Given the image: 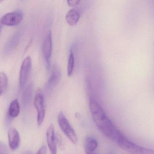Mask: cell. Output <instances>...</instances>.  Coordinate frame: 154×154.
Returning <instances> with one entry per match:
<instances>
[{"mask_svg":"<svg viewBox=\"0 0 154 154\" xmlns=\"http://www.w3.org/2000/svg\"><path fill=\"white\" fill-rule=\"evenodd\" d=\"M90 110L98 129L107 137L111 139L118 128L106 115L100 104L93 98L89 99Z\"/></svg>","mask_w":154,"mask_h":154,"instance_id":"cell-1","label":"cell"},{"mask_svg":"<svg viewBox=\"0 0 154 154\" xmlns=\"http://www.w3.org/2000/svg\"><path fill=\"white\" fill-rule=\"evenodd\" d=\"M58 122L61 131L65 135L73 144H76L78 142L76 134L63 112L59 114Z\"/></svg>","mask_w":154,"mask_h":154,"instance_id":"cell-2","label":"cell"},{"mask_svg":"<svg viewBox=\"0 0 154 154\" xmlns=\"http://www.w3.org/2000/svg\"><path fill=\"white\" fill-rule=\"evenodd\" d=\"M52 34L51 31H49L43 40L42 45V55L47 69L48 70H49L51 67V58L52 55Z\"/></svg>","mask_w":154,"mask_h":154,"instance_id":"cell-3","label":"cell"},{"mask_svg":"<svg viewBox=\"0 0 154 154\" xmlns=\"http://www.w3.org/2000/svg\"><path fill=\"white\" fill-rule=\"evenodd\" d=\"M34 105L37 112V122L39 126L42 124L45 118V111L44 97L40 91H37L34 99Z\"/></svg>","mask_w":154,"mask_h":154,"instance_id":"cell-4","label":"cell"},{"mask_svg":"<svg viewBox=\"0 0 154 154\" xmlns=\"http://www.w3.org/2000/svg\"><path fill=\"white\" fill-rule=\"evenodd\" d=\"M23 18V14L20 11L6 14L1 20V24L8 26H15L20 23Z\"/></svg>","mask_w":154,"mask_h":154,"instance_id":"cell-5","label":"cell"},{"mask_svg":"<svg viewBox=\"0 0 154 154\" xmlns=\"http://www.w3.org/2000/svg\"><path fill=\"white\" fill-rule=\"evenodd\" d=\"M32 59L30 56L26 57L23 61L20 73V84L21 87L26 85L30 74L32 68Z\"/></svg>","mask_w":154,"mask_h":154,"instance_id":"cell-6","label":"cell"},{"mask_svg":"<svg viewBox=\"0 0 154 154\" xmlns=\"http://www.w3.org/2000/svg\"><path fill=\"white\" fill-rule=\"evenodd\" d=\"M47 141L51 154H57V139L55 134L54 125L51 124L48 127L47 131Z\"/></svg>","mask_w":154,"mask_h":154,"instance_id":"cell-7","label":"cell"},{"mask_svg":"<svg viewBox=\"0 0 154 154\" xmlns=\"http://www.w3.org/2000/svg\"><path fill=\"white\" fill-rule=\"evenodd\" d=\"M61 77V71L59 67L57 65H54L52 67L51 74L47 83V89L51 90L55 87L58 84Z\"/></svg>","mask_w":154,"mask_h":154,"instance_id":"cell-8","label":"cell"},{"mask_svg":"<svg viewBox=\"0 0 154 154\" xmlns=\"http://www.w3.org/2000/svg\"><path fill=\"white\" fill-rule=\"evenodd\" d=\"M9 146L12 150H16L20 143V137L18 131L14 127H11L8 132Z\"/></svg>","mask_w":154,"mask_h":154,"instance_id":"cell-9","label":"cell"},{"mask_svg":"<svg viewBox=\"0 0 154 154\" xmlns=\"http://www.w3.org/2000/svg\"><path fill=\"white\" fill-rule=\"evenodd\" d=\"M80 12L75 8L70 9L66 15V20L69 25L73 26L76 25L80 18Z\"/></svg>","mask_w":154,"mask_h":154,"instance_id":"cell-10","label":"cell"},{"mask_svg":"<svg viewBox=\"0 0 154 154\" xmlns=\"http://www.w3.org/2000/svg\"><path fill=\"white\" fill-rule=\"evenodd\" d=\"M98 143L97 139L93 137H88L84 144L85 152L93 153L97 147Z\"/></svg>","mask_w":154,"mask_h":154,"instance_id":"cell-11","label":"cell"},{"mask_svg":"<svg viewBox=\"0 0 154 154\" xmlns=\"http://www.w3.org/2000/svg\"><path fill=\"white\" fill-rule=\"evenodd\" d=\"M20 111V105L18 99H15L12 101L9 108V115L11 117L16 118L19 115Z\"/></svg>","mask_w":154,"mask_h":154,"instance_id":"cell-12","label":"cell"},{"mask_svg":"<svg viewBox=\"0 0 154 154\" xmlns=\"http://www.w3.org/2000/svg\"><path fill=\"white\" fill-rule=\"evenodd\" d=\"M33 91V86L32 84H30L23 91L22 96L23 104L24 105H28L29 103L32 96Z\"/></svg>","mask_w":154,"mask_h":154,"instance_id":"cell-13","label":"cell"},{"mask_svg":"<svg viewBox=\"0 0 154 154\" xmlns=\"http://www.w3.org/2000/svg\"><path fill=\"white\" fill-rule=\"evenodd\" d=\"M20 39V34L16 33L14 36L12 37L8 43L6 44V46L5 48V52L6 53H9L13 50L14 47H16L18 44V42Z\"/></svg>","mask_w":154,"mask_h":154,"instance_id":"cell-14","label":"cell"},{"mask_svg":"<svg viewBox=\"0 0 154 154\" xmlns=\"http://www.w3.org/2000/svg\"><path fill=\"white\" fill-rule=\"evenodd\" d=\"M129 153L131 154H154V150L135 144Z\"/></svg>","mask_w":154,"mask_h":154,"instance_id":"cell-15","label":"cell"},{"mask_svg":"<svg viewBox=\"0 0 154 154\" xmlns=\"http://www.w3.org/2000/svg\"><path fill=\"white\" fill-rule=\"evenodd\" d=\"M75 56L72 49H70L69 56L67 65V75L68 77L72 76L75 67Z\"/></svg>","mask_w":154,"mask_h":154,"instance_id":"cell-16","label":"cell"},{"mask_svg":"<svg viewBox=\"0 0 154 154\" xmlns=\"http://www.w3.org/2000/svg\"><path fill=\"white\" fill-rule=\"evenodd\" d=\"M8 85V78L5 73L0 72V96L4 92Z\"/></svg>","mask_w":154,"mask_h":154,"instance_id":"cell-17","label":"cell"},{"mask_svg":"<svg viewBox=\"0 0 154 154\" xmlns=\"http://www.w3.org/2000/svg\"><path fill=\"white\" fill-rule=\"evenodd\" d=\"M0 154H9L7 146L2 142H0Z\"/></svg>","mask_w":154,"mask_h":154,"instance_id":"cell-18","label":"cell"},{"mask_svg":"<svg viewBox=\"0 0 154 154\" xmlns=\"http://www.w3.org/2000/svg\"><path fill=\"white\" fill-rule=\"evenodd\" d=\"M80 1L79 0H68L67 1L68 5L69 6H75L79 4Z\"/></svg>","mask_w":154,"mask_h":154,"instance_id":"cell-19","label":"cell"},{"mask_svg":"<svg viewBox=\"0 0 154 154\" xmlns=\"http://www.w3.org/2000/svg\"><path fill=\"white\" fill-rule=\"evenodd\" d=\"M47 151V147L45 146H43L39 149L37 154H46Z\"/></svg>","mask_w":154,"mask_h":154,"instance_id":"cell-20","label":"cell"},{"mask_svg":"<svg viewBox=\"0 0 154 154\" xmlns=\"http://www.w3.org/2000/svg\"><path fill=\"white\" fill-rule=\"evenodd\" d=\"M23 154H32L31 152L30 151H26V152H24Z\"/></svg>","mask_w":154,"mask_h":154,"instance_id":"cell-21","label":"cell"},{"mask_svg":"<svg viewBox=\"0 0 154 154\" xmlns=\"http://www.w3.org/2000/svg\"><path fill=\"white\" fill-rule=\"evenodd\" d=\"M2 24H1V23H0V33H1V30H2Z\"/></svg>","mask_w":154,"mask_h":154,"instance_id":"cell-22","label":"cell"},{"mask_svg":"<svg viewBox=\"0 0 154 154\" xmlns=\"http://www.w3.org/2000/svg\"><path fill=\"white\" fill-rule=\"evenodd\" d=\"M86 154H95L93 153H86Z\"/></svg>","mask_w":154,"mask_h":154,"instance_id":"cell-23","label":"cell"}]
</instances>
